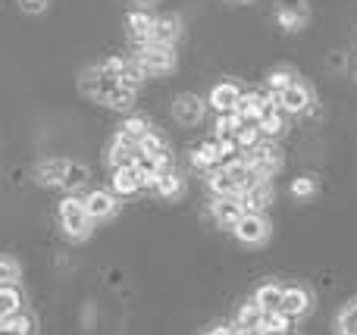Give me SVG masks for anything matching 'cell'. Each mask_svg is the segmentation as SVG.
<instances>
[{
    "mask_svg": "<svg viewBox=\"0 0 357 335\" xmlns=\"http://www.w3.org/2000/svg\"><path fill=\"white\" fill-rule=\"evenodd\" d=\"M79 91L88 94V98H94L98 104L110 107V110H129L132 107V94H126L123 88H119V81L113 79V75H107L100 66H88L85 72L79 75Z\"/></svg>",
    "mask_w": 357,
    "mask_h": 335,
    "instance_id": "1",
    "label": "cell"
},
{
    "mask_svg": "<svg viewBox=\"0 0 357 335\" xmlns=\"http://www.w3.org/2000/svg\"><path fill=\"white\" fill-rule=\"evenodd\" d=\"M60 226L69 242H88V238H91L94 223H91V217H88L79 194H66V198L60 201Z\"/></svg>",
    "mask_w": 357,
    "mask_h": 335,
    "instance_id": "2",
    "label": "cell"
},
{
    "mask_svg": "<svg viewBox=\"0 0 357 335\" xmlns=\"http://www.w3.org/2000/svg\"><path fill=\"white\" fill-rule=\"evenodd\" d=\"M138 69L144 75H167L178 66V54L176 47H160V44H142L135 47V56H132Z\"/></svg>",
    "mask_w": 357,
    "mask_h": 335,
    "instance_id": "3",
    "label": "cell"
},
{
    "mask_svg": "<svg viewBox=\"0 0 357 335\" xmlns=\"http://www.w3.org/2000/svg\"><path fill=\"white\" fill-rule=\"evenodd\" d=\"M241 157H245V166L254 182H270L273 176L282 169V150H279L276 144H260V148L248 150V154H241Z\"/></svg>",
    "mask_w": 357,
    "mask_h": 335,
    "instance_id": "4",
    "label": "cell"
},
{
    "mask_svg": "<svg viewBox=\"0 0 357 335\" xmlns=\"http://www.w3.org/2000/svg\"><path fill=\"white\" fill-rule=\"evenodd\" d=\"M232 235L238 238L241 244H248V248H260V244L270 242L273 223L266 213H245V217L232 226Z\"/></svg>",
    "mask_w": 357,
    "mask_h": 335,
    "instance_id": "5",
    "label": "cell"
},
{
    "mask_svg": "<svg viewBox=\"0 0 357 335\" xmlns=\"http://www.w3.org/2000/svg\"><path fill=\"white\" fill-rule=\"evenodd\" d=\"M276 22L285 31H301L310 22L307 0H276Z\"/></svg>",
    "mask_w": 357,
    "mask_h": 335,
    "instance_id": "6",
    "label": "cell"
},
{
    "mask_svg": "<svg viewBox=\"0 0 357 335\" xmlns=\"http://www.w3.org/2000/svg\"><path fill=\"white\" fill-rule=\"evenodd\" d=\"M82 204H85L91 223H100V219H110V217H116L119 213V198L113 192H104V188L88 192L85 198H82Z\"/></svg>",
    "mask_w": 357,
    "mask_h": 335,
    "instance_id": "7",
    "label": "cell"
},
{
    "mask_svg": "<svg viewBox=\"0 0 357 335\" xmlns=\"http://www.w3.org/2000/svg\"><path fill=\"white\" fill-rule=\"evenodd\" d=\"M279 311H282L289 320H304L310 311H314V295H310L304 286H285L282 307H279Z\"/></svg>",
    "mask_w": 357,
    "mask_h": 335,
    "instance_id": "8",
    "label": "cell"
},
{
    "mask_svg": "<svg viewBox=\"0 0 357 335\" xmlns=\"http://www.w3.org/2000/svg\"><path fill=\"white\" fill-rule=\"evenodd\" d=\"M142 160V154H138V141L129 135H123V132H116L110 141V148H107V163H110L113 169L119 166H132V163Z\"/></svg>",
    "mask_w": 357,
    "mask_h": 335,
    "instance_id": "9",
    "label": "cell"
},
{
    "mask_svg": "<svg viewBox=\"0 0 357 335\" xmlns=\"http://www.w3.org/2000/svg\"><path fill=\"white\" fill-rule=\"evenodd\" d=\"M241 88L235 85V81H229V79H222V81H216L213 88H210V98H207V104L213 107L216 113H235L238 110V100H241Z\"/></svg>",
    "mask_w": 357,
    "mask_h": 335,
    "instance_id": "10",
    "label": "cell"
},
{
    "mask_svg": "<svg viewBox=\"0 0 357 335\" xmlns=\"http://www.w3.org/2000/svg\"><path fill=\"white\" fill-rule=\"evenodd\" d=\"M207 113V104H204L197 94H178L173 100V119L178 125H197Z\"/></svg>",
    "mask_w": 357,
    "mask_h": 335,
    "instance_id": "11",
    "label": "cell"
},
{
    "mask_svg": "<svg viewBox=\"0 0 357 335\" xmlns=\"http://www.w3.org/2000/svg\"><path fill=\"white\" fill-rule=\"evenodd\" d=\"M314 104H317L314 91H310V85H304L301 79L279 94V107H282L285 113H307Z\"/></svg>",
    "mask_w": 357,
    "mask_h": 335,
    "instance_id": "12",
    "label": "cell"
},
{
    "mask_svg": "<svg viewBox=\"0 0 357 335\" xmlns=\"http://www.w3.org/2000/svg\"><path fill=\"white\" fill-rule=\"evenodd\" d=\"M178 38H182V19H178L176 13H163V16H154L151 44H160V47H176Z\"/></svg>",
    "mask_w": 357,
    "mask_h": 335,
    "instance_id": "13",
    "label": "cell"
},
{
    "mask_svg": "<svg viewBox=\"0 0 357 335\" xmlns=\"http://www.w3.org/2000/svg\"><path fill=\"white\" fill-rule=\"evenodd\" d=\"M273 198H276V192H273L270 182H254L238 201H241V207H245V213H266Z\"/></svg>",
    "mask_w": 357,
    "mask_h": 335,
    "instance_id": "14",
    "label": "cell"
},
{
    "mask_svg": "<svg viewBox=\"0 0 357 335\" xmlns=\"http://www.w3.org/2000/svg\"><path fill=\"white\" fill-rule=\"evenodd\" d=\"M66 157H50L35 166V182L41 188H63V173H66Z\"/></svg>",
    "mask_w": 357,
    "mask_h": 335,
    "instance_id": "15",
    "label": "cell"
},
{
    "mask_svg": "<svg viewBox=\"0 0 357 335\" xmlns=\"http://www.w3.org/2000/svg\"><path fill=\"white\" fill-rule=\"evenodd\" d=\"M210 213H213V219L222 229H232V226L245 217V207H241L238 198H216L213 204H210Z\"/></svg>",
    "mask_w": 357,
    "mask_h": 335,
    "instance_id": "16",
    "label": "cell"
},
{
    "mask_svg": "<svg viewBox=\"0 0 357 335\" xmlns=\"http://www.w3.org/2000/svg\"><path fill=\"white\" fill-rule=\"evenodd\" d=\"M126 31H129V38L142 47V44H151V31H154V16L144 10H132L129 16H126Z\"/></svg>",
    "mask_w": 357,
    "mask_h": 335,
    "instance_id": "17",
    "label": "cell"
},
{
    "mask_svg": "<svg viewBox=\"0 0 357 335\" xmlns=\"http://www.w3.org/2000/svg\"><path fill=\"white\" fill-rule=\"evenodd\" d=\"M266 110H270V107H266V98L264 94H257V91H245L241 94V100H238V116H241V123H254L257 125L260 119L266 116Z\"/></svg>",
    "mask_w": 357,
    "mask_h": 335,
    "instance_id": "18",
    "label": "cell"
},
{
    "mask_svg": "<svg viewBox=\"0 0 357 335\" xmlns=\"http://www.w3.org/2000/svg\"><path fill=\"white\" fill-rule=\"evenodd\" d=\"M282 292H285V286H279V282H264V286L254 292L251 301L264 313H273V311H279V307H282Z\"/></svg>",
    "mask_w": 357,
    "mask_h": 335,
    "instance_id": "19",
    "label": "cell"
},
{
    "mask_svg": "<svg viewBox=\"0 0 357 335\" xmlns=\"http://www.w3.org/2000/svg\"><path fill=\"white\" fill-rule=\"evenodd\" d=\"M207 188L216 194V198H241V185L232 179V176L222 173V169H210Z\"/></svg>",
    "mask_w": 357,
    "mask_h": 335,
    "instance_id": "20",
    "label": "cell"
},
{
    "mask_svg": "<svg viewBox=\"0 0 357 335\" xmlns=\"http://www.w3.org/2000/svg\"><path fill=\"white\" fill-rule=\"evenodd\" d=\"M257 129H260V135L264 138H279L285 129H289V113H285L282 107H270L266 116L257 123Z\"/></svg>",
    "mask_w": 357,
    "mask_h": 335,
    "instance_id": "21",
    "label": "cell"
},
{
    "mask_svg": "<svg viewBox=\"0 0 357 335\" xmlns=\"http://www.w3.org/2000/svg\"><path fill=\"white\" fill-rule=\"evenodd\" d=\"M191 163H195L197 169H220L222 166V157H220V150H216L213 138L204 141V144H197V148L191 150Z\"/></svg>",
    "mask_w": 357,
    "mask_h": 335,
    "instance_id": "22",
    "label": "cell"
},
{
    "mask_svg": "<svg viewBox=\"0 0 357 335\" xmlns=\"http://www.w3.org/2000/svg\"><path fill=\"white\" fill-rule=\"evenodd\" d=\"M88 166L85 163H79V160H69L66 163V173H63V188H66L69 194H75V192H82V188L88 185Z\"/></svg>",
    "mask_w": 357,
    "mask_h": 335,
    "instance_id": "23",
    "label": "cell"
},
{
    "mask_svg": "<svg viewBox=\"0 0 357 335\" xmlns=\"http://www.w3.org/2000/svg\"><path fill=\"white\" fill-rule=\"evenodd\" d=\"M335 335H357V295L345 301L339 313H335Z\"/></svg>",
    "mask_w": 357,
    "mask_h": 335,
    "instance_id": "24",
    "label": "cell"
},
{
    "mask_svg": "<svg viewBox=\"0 0 357 335\" xmlns=\"http://www.w3.org/2000/svg\"><path fill=\"white\" fill-rule=\"evenodd\" d=\"M298 81V75H295V69H289V66H273L270 72H266V91H273V94H282L285 88H291Z\"/></svg>",
    "mask_w": 357,
    "mask_h": 335,
    "instance_id": "25",
    "label": "cell"
},
{
    "mask_svg": "<svg viewBox=\"0 0 357 335\" xmlns=\"http://www.w3.org/2000/svg\"><path fill=\"white\" fill-rule=\"evenodd\" d=\"M138 188L142 185H138V176H135V163L113 169V194H135Z\"/></svg>",
    "mask_w": 357,
    "mask_h": 335,
    "instance_id": "26",
    "label": "cell"
},
{
    "mask_svg": "<svg viewBox=\"0 0 357 335\" xmlns=\"http://www.w3.org/2000/svg\"><path fill=\"white\" fill-rule=\"evenodd\" d=\"M22 311V292L19 286H0V320Z\"/></svg>",
    "mask_w": 357,
    "mask_h": 335,
    "instance_id": "27",
    "label": "cell"
},
{
    "mask_svg": "<svg viewBox=\"0 0 357 335\" xmlns=\"http://www.w3.org/2000/svg\"><path fill=\"white\" fill-rule=\"evenodd\" d=\"M31 329H35V320L22 311L6 317V320H0V335H31Z\"/></svg>",
    "mask_w": 357,
    "mask_h": 335,
    "instance_id": "28",
    "label": "cell"
},
{
    "mask_svg": "<svg viewBox=\"0 0 357 335\" xmlns=\"http://www.w3.org/2000/svg\"><path fill=\"white\" fill-rule=\"evenodd\" d=\"M235 323L245 326V329H257L264 332V311H260L254 301H245V304L238 307V317H235Z\"/></svg>",
    "mask_w": 357,
    "mask_h": 335,
    "instance_id": "29",
    "label": "cell"
},
{
    "mask_svg": "<svg viewBox=\"0 0 357 335\" xmlns=\"http://www.w3.org/2000/svg\"><path fill=\"white\" fill-rule=\"evenodd\" d=\"M235 144H238L241 154H248V150H254V148L264 144V135H260V129L254 123H245L238 132H235Z\"/></svg>",
    "mask_w": 357,
    "mask_h": 335,
    "instance_id": "30",
    "label": "cell"
},
{
    "mask_svg": "<svg viewBox=\"0 0 357 335\" xmlns=\"http://www.w3.org/2000/svg\"><path fill=\"white\" fill-rule=\"evenodd\" d=\"M241 116L238 113H220V119H216V132H213V141H220V138H235V132L241 129Z\"/></svg>",
    "mask_w": 357,
    "mask_h": 335,
    "instance_id": "31",
    "label": "cell"
},
{
    "mask_svg": "<svg viewBox=\"0 0 357 335\" xmlns=\"http://www.w3.org/2000/svg\"><path fill=\"white\" fill-rule=\"evenodd\" d=\"M291 323L295 320H289L282 311L264 313V335H285V332H291Z\"/></svg>",
    "mask_w": 357,
    "mask_h": 335,
    "instance_id": "32",
    "label": "cell"
},
{
    "mask_svg": "<svg viewBox=\"0 0 357 335\" xmlns=\"http://www.w3.org/2000/svg\"><path fill=\"white\" fill-rule=\"evenodd\" d=\"M138 154H142V157H160V154H169V148H167V141H163V138L151 129L148 135L138 141Z\"/></svg>",
    "mask_w": 357,
    "mask_h": 335,
    "instance_id": "33",
    "label": "cell"
},
{
    "mask_svg": "<svg viewBox=\"0 0 357 335\" xmlns=\"http://www.w3.org/2000/svg\"><path fill=\"white\" fill-rule=\"evenodd\" d=\"M116 81H119V88H123L126 94H132V98H135L138 88H142V81H144V72L135 66V63H129V66H126V72L116 75Z\"/></svg>",
    "mask_w": 357,
    "mask_h": 335,
    "instance_id": "34",
    "label": "cell"
},
{
    "mask_svg": "<svg viewBox=\"0 0 357 335\" xmlns=\"http://www.w3.org/2000/svg\"><path fill=\"white\" fill-rule=\"evenodd\" d=\"M119 132H123V135H129V138H135V141H142V138L151 132V119H144V116H126L123 123H119Z\"/></svg>",
    "mask_w": 357,
    "mask_h": 335,
    "instance_id": "35",
    "label": "cell"
},
{
    "mask_svg": "<svg viewBox=\"0 0 357 335\" xmlns=\"http://www.w3.org/2000/svg\"><path fill=\"white\" fill-rule=\"evenodd\" d=\"M317 188H320V182H317V176H298L295 182H291V198L295 201H307L317 194Z\"/></svg>",
    "mask_w": 357,
    "mask_h": 335,
    "instance_id": "36",
    "label": "cell"
},
{
    "mask_svg": "<svg viewBox=\"0 0 357 335\" xmlns=\"http://www.w3.org/2000/svg\"><path fill=\"white\" fill-rule=\"evenodd\" d=\"M154 192L160 194V198H178L182 194V179H178V173H163L160 179H157V185H154Z\"/></svg>",
    "mask_w": 357,
    "mask_h": 335,
    "instance_id": "37",
    "label": "cell"
},
{
    "mask_svg": "<svg viewBox=\"0 0 357 335\" xmlns=\"http://www.w3.org/2000/svg\"><path fill=\"white\" fill-rule=\"evenodd\" d=\"M22 279V267L13 257H0V286H19Z\"/></svg>",
    "mask_w": 357,
    "mask_h": 335,
    "instance_id": "38",
    "label": "cell"
},
{
    "mask_svg": "<svg viewBox=\"0 0 357 335\" xmlns=\"http://www.w3.org/2000/svg\"><path fill=\"white\" fill-rule=\"evenodd\" d=\"M100 69H104L107 75H113V79H116V75H123L126 72V66H129V60H123V56H107L104 63H98Z\"/></svg>",
    "mask_w": 357,
    "mask_h": 335,
    "instance_id": "39",
    "label": "cell"
},
{
    "mask_svg": "<svg viewBox=\"0 0 357 335\" xmlns=\"http://www.w3.org/2000/svg\"><path fill=\"white\" fill-rule=\"evenodd\" d=\"M50 0H19V10L25 13V16H41V13H47Z\"/></svg>",
    "mask_w": 357,
    "mask_h": 335,
    "instance_id": "40",
    "label": "cell"
},
{
    "mask_svg": "<svg viewBox=\"0 0 357 335\" xmlns=\"http://www.w3.org/2000/svg\"><path fill=\"white\" fill-rule=\"evenodd\" d=\"M216 150H220L222 163H226V160H232V157H238V154H241V150H238V144H235V138H220V141H216Z\"/></svg>",
    "mask_w": 357,
    "mask_h": 335,
    "instance_id": "41",
    "label": "cell"
},
{
    "mask_svg": "<svg viewBox=\"0 0 357 335\" xmlns=\"http://www.w3.org/2000/svg\"><path fill=\"white\" fill-rule=\"evenodd\" d=\"M229 332H232V335H264V332H257V329H245V326H238V323L229 326Z\"/></svg>",
    "mask_w": 357,
    "mask_h": 335,
    "instance_id": "42",
    "label": "cell"
},
{
    "mask_svg": "<svg viewBox=\"0 0 357 335\" xmlns=\"http://www.w3.org/2000/svg\"><path fill=\"white\" fill-rule=\"evenodd\" d=\"M201 335H232V332H229V326H210V329H204Z\"/></svg>",
    "mask_w": 357,
    "mask_h": 335,
    "instance_id": "43",
    "label": "cell"
},
{
    "mask_svg": "<svg viewBox=\"0 0 357 335\" xmlns=\"http://www.w3.org/2000/svg\"><path fill=\"white\" fill-rule=\"evenodd\" d=\"M226 3H238V6H245V3H254V0H226Z\"/></svg>",
    "mask_w": 357,
    "mask_h": 335,
    "instance_id": "44",
    "label": "cell"
},
{
    "mask_svg": "<svg viewBox=\"0 0 357 335\" xmlns=\"http://www.w3.org/2000/svg\"><path fill=\"white\" fill-rule=\"evenodd\" d=\"M135 3H144V6H148V3H154V0H135Z\"/></svg>",
    "mask_w": 357,
    "mask_h": 335,
    "instance_id": "45",
    "label": "cell"
},
{
    "mask_svg": "<svg viewBox=\"0 0 357 335\" xmlns=\"http://www.w3.org/2000/svg\"><path fill=\"white\" fill-rule=\"evenodd\" d=\"M285 335H295V332H285Z\"/></svg>",
    "mask_w": 357,
    "mask_h": 335,
    "instance_id": "46",
    "label": "cell"
}]
</instances>
